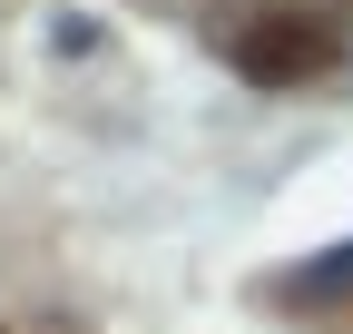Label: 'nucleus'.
Returning <instances> with one entry per match:
<instances>
[{
  "label": "nucleus",
  "instance_id": "f257e3e1",
  "mask_svg": "<svg viewBox=\"0 0 353 334\" xmlns=\"http://www.w3.org/2000/svg\"><path fill=\"white\" fill-rule=\"evenodd\" d=\"M236 69L255 79V89H304V79L334 69V20L275 0V10H255V20L236 30Z\"/></svg>",
  "mask_w": 353,
  "mask_h": 334
},
{
  "label": "nucleus",
  "instance_id": "f03ea898",
  "mask_svg": "<svg viewBox=\"0 0 353 334\" xmlns=\"http://www.w3.org/2000/svg\"><path fill=\"white\" fill-rule=\"evenodd\" d=\"M334 285H343V295H353V246H343V256H324L314 275H304V285H294V295H334Z\"/></svg>",
  "mask_w": 353,
  "mask_h": 334
},
{
  "label": "nucleus",
  "instance_id": "7ed1b4c3",
  "mask_svg": "<svg viewBox=\"0 0 353 334\" xmlns=\"http://www.w3.org/2000/svg\"><path fill=\"white\" fill-rule=\"evenodd\" d=\"M0 334H10V324H0Z\"/></svg>",
  "mask_w": 353,
  "mask_h": 334
}]
</instances>
